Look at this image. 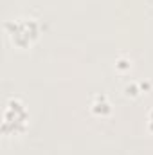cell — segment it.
Listing matches in <instances>:
<instances>
[{
    "label": "cell",
    "mask_w": 153,
    "mask_h": 155,
    "mask_svg": "<svg viewBox=\"0 0 153 155\" xmlns=\"http://www.w3.org/2000/svg\"><path fill=\"white\" fill-rule=\"evenodd\" d=\"M130 69H132V61H130L128 58H119V60L115 61V71L126 72V71H130Z\"/></svg>",
    "instance_id": "5"
},
{
    "label": "cell",
    "mask_w": 153,
    "mask_h": 155,
    "mask_svg": "<svg viewBox=\"0 0 153 155\" xmlns=\"http://www.w3.org/2000/svg\"><path fill=\"white\" fill-rule=\"evenodd\" d=\"M150 87V83H137V81H132V83H128L126 87H124V94L128 96V97H137V96H141V92H144L146 88Z\"/></svg>",
    "instance_id": "4"
},
{
    "label": "cell",
    "mask_w": 153,
    "mask_h": 155,
    "mask_svg": "<svg viewBox=\"0 0 153 155\" xmlns=\"http://www.w3.org/2000/svg\"><path fill=\"white\" fill-rule=\"evenodd\" d=\"M4 29L9 36V41L18 49H29L41 35L40 22L36 18H27V16L7 20Z\"/></svg>",
    "instance_id": "1"
},
{
    "label": "cell",
    "mask_w": 153,
    "mask_h": 155,
    "mask_svg": "<svg viewBox=\"0 0 153 155\" xmlns=\"http://www.w3.org/2000/svg\"><path fill=\"white\" fill-rule=\"evenodd\" d=\"M146 126H148V130L153 134V110H150V114H148V119H146Z\"/></svg>",
    "instance_id": "6"
},
{
    "label": "cell",
    "mask_w": 153,
    "mask_h": 155,
    "mask_svg": "<svg viewBox=\"0 0 153 155\" xmlns=\"http://www.w3.org/2000/svg\"><path fill=\"white\" fill-rule=\"evenodd\" d=\"M90 112L97 117H106L112 114V103L106 94H96L90 101Z\"/></svg>",
    "instance_id": "3"
},
{
    "label": "cell",
    "mask_w": 153,
    "mask_h": 155,
    "mask_svg": "<svg viewBox=\"0 0 153 155\" xmlns=\"http://www.w3.org/2000/svg\"><path fill=\"white\" fill-rule=\"evenodd\" d=\"M29 126V110L25 103L20 97H9L2 114V134L5 137L9 135H20Z\"/></svg>",
    "instance_id": "2"
}]
</instances>
